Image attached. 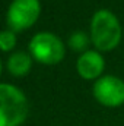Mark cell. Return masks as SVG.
<instances>
[{
	"instance_id": "cell-3",
	"label": "cell",
	"mask_w": 124,
	"mask_h": 126,
	"mask_svg": "<svg viewBox=\"0 0 124 126\" xmlns=\"http://www.w3.org/2000/svg\"><path fill=\"white\" fill-rule=\"evenodd\" d=\"M28 51L35 62L53 66L59 64L66 56V46L63 40L54 32L39 31L32 35L28 43Z\"/></svg>"
},
{
	"instance_id": "cell-4",
	"label": "cell",
	"mask_w": 124,
	"mask_h": 126,
	"mask_svg": "<svg viewBox=\"0 0 124 126\" xmlns=\"http://www.w3.org/2000/svg\"><path fill=\"white\" fill-rule=\"evenodd\" d=\"M41 0H12L6 10L7 28L15 32L29 30L41 16Z\"/></svg>"
},
{
	"instance_id": "cell-9",
	"label": "cell",
	"mask_w": 124,
	"mask_h": 126,
	"mask_svg": "<svg viewBox=\"0 0 124 126\" xmlns=\"http://www.w3.org/2000/svg\"><path fill=\"white\" fill-rule=\"evenodd\" d=\"M18 32H15L10 28H4L0 31V51L9 53L15 51L16 44H18Z\"/></svg>"
},
{
	"instance_id": "cell-6",
	"label": "cell",
	"mask_w": 124,
	"mask_h": 126,
	"mask_svg": "<svg viewBox=\"0 0 124 126\" xmlns=\"http://www.w3.org/2000/svg\"><path fill=\"white\" fill-rule=\"evenodd\" d=\"M105 69V59L101 51L89 48L85 53L79 54L76 60V70L80 78L86 81H96L104 75Z\"/></svg>"
},
{
	"instance_id": "cell-7",
	"label": "cell",
	"mask_w": 124,
	"mask_h": 126,
	"mask_svg": "<svg viewBox=\"0 0 124 126\" xmlns=\"http://www.w3.org/2000/svg\"><path fill=\"white\" fill-rule=\"evenodd\" d=\"M32 64H34V59L29 54V51L15 50L9 54V57L6 60V69L9 70V73L12 76L24 78L31 72Z\"/></svg>"
},
{
	"instance_id": "cell-5",
	"label": "cell",
	"mask_w": 124,
	"mask_h": 126,
	"mask_svg": "<svg viewBox=\"0 0 124 126\" xmlns=\"http://www.w3.org/2000/svg\"><path fill=\"white\" fill-rule=\"evenodd\" d=\"M93 98L105 107L124 104V81L117 75H102L92 85Z\"/></svg>"
},
{
	"instance_id": "cell-2",
	"label": "cell",
	"mask_w": 124,
	"mask_h": 126,
	"mask_svg": "<svg viewBox=\"0 0 124 126\" xmlns=\"http://www.w3.org/2000/svg\"><path fill=\"white\" fill-rule=\"evenodd\" d=\"M29 114L25 93L13 84L0 82V126H21Z\"/></svg>"
},
{
	"instance_id": "cell-8",
	"label": "cell",
	"mask_w": 124,
	"mask_h": 126,
	"mask_svg": "<svg viewBox=\"0 0 124 126\" xmlns=\"http://www.w3.org/2000/svg\"><path fill=\"white\" fill-rule=\"evenodd\" d=\"M91 44H92V41H91L89 34H86L85 31H80V30L73 31L67 37V46H69V48L72 51H74V53H79V54H82L86 50H89Z\"/></svg>"
},
{
	"instance_id": "cell-10",
	"label": "cell",
	"mask_w": 124,
	"mask_h": 126,
	"mask_svg": "<svg viewBox=\"0 0 124 126\" xmlns=\"http://www.w3.org/2000/svg\"><path fill=\"white\" fill-rule=\"evenodd\" d=\"M1 72H3V63H1V59H0V75H1Z\"/></svg>"
},
{
	"instance_id": "cell-1",
	"label": "cell",
	"mask_w": 124,
	"mask_h": 126,
	"mask_svg": "<svg viewBox=\"0 0 124 126\" xmlns=\"http://www.w3.org/2000/svg\"><path fill=\"white\" fill-rule=\"evenodd\" d=\"M89 37L95 50L101 53L114 50L123 38V27L118 16L110 9H98L91 19Z\"/></svg>"
}]
</instances>
